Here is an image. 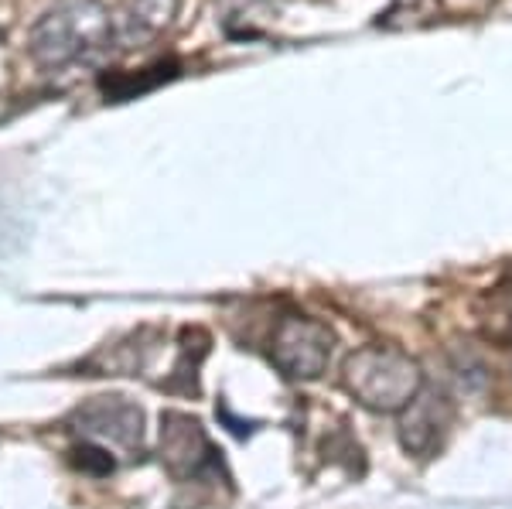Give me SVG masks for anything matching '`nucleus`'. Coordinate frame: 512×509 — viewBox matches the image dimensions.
Instances as JSON below:
<instances>
[{
    "label": "nucleus",
    "mask_w": 512,
    "mask_h": 509,
    "mask_svg": "<svg viewBox=\"0 0 512 509\" xmlns=\"http://www.w3.org/2000/svg\"><path fill=\"white\" fill-rule=\"evenodd\" d=\"M28 45L41 69L89 62L113 45V14L99 0H55L31 28Z\"/></svg>",
    "instance_id": "f257e3e1"
},
{
    "label": "nucleus",
    "mask_w": 512,
    "mask_h": 509,
    "mask_svg": "<svg viewBox=\"0 0 512 509\" xmlns=\"http://www.w3.org/2000/svg\"><path fill=\"white\" fill-rule=\"evenodd\" d=\"M342 383L362 407L396 414L420 393V366L393 346H366L345 359Z\"/></svg>",
    "instance_id": "f03ea898"
},
{
    "label": "nucleus",
    "mask_w": 512,
    "mask_h": 509,
    "mask_svg": "<svg viewBox=\"0 0 512 509\" xmlns=\"http://www.w3.org/2000/svg\"><path fill=\"white\" fill-rule=\"evenodd\" d=\"M332 342L335 335L328 332V325L315 322V318H280L270 359L291 380H315L332 359Z\"/></svg>",
    "instance_id": "7ed1b4c3"
},
{
    "label": "nucleus",
    "mask_w": 512,
    "mask_h": 509,
    "mask_svg": "<svg viewBox=\"0 0 512 509\" xmlns=\"http://www.w3.org/2000/svg\"><path fill=\"white\" fill-rule=\"evenodd\" d=\"M161 465L178 482L198 479L219 465L216 448L195 417L175 414V410L161 417Z\"/></svg>",
    "instance_id": "20e7f679"
},
{
    "label": "nucleus",
    "mask_w": 512,
    "mask_h": 509,
    "mask_svg": "<svg viewBox=\"0 0 512 509\" xmlns=\"http://www.w3.org/2000/svg\"><path fill=\"white\" fill-rule=\"evenodd\" d=\"M72 424L86 438H103L123 448H140V438H144V414H140L137 404H130L123 397L89 400L72 414Z\"/></svg>",
    "instance_id": "39448f33"
},
{
    "label": "nucleus",
    "mask_w": 512,
    "mask_h": 509,
    "mask_svg": "<svg viewBox=\"0 0 512 509\" xmlns=\"http://www.w3.org/2000/svg\"><path fill=\"white\" fill-rule=\"evenodd\" d=\"M451 424V404L444 393L420 390L400 417V441L414 455H427Z\"/></svg>",
    "instance_id": "423d86ee"
},
{
    "label": "nucleus",
    "mask_w": 512,
    "mask_h": 509,
    "mask_svg": "<svg viewBox=\"0 0 512 509\" xmlns=\"http://www.w3.org/2000/svg\"><path fill=\"white\" fill-rule=\"evenodd\" d=\"M178 14V0H123L113 14V41L137 48L161 38Z\"/></svg>",
    "instance_id": "0eeeda50"
},
{
    "label": "nucleus",
    "mask_w": 512,
    "mask_h": 509,
    "mask_svg": "<svg viewBox=\"0 0 512 509\" xmlns=\"http://www.w3.org/2000/svg\"><path fill=\"white\" fill-rule=\"evenodd\" d=\"M76 455V465L82 472H93V475H106V472H113V458L106 455L103 448H93V445H82L72 451Z\"/></svg>",
    "instance_id": "6e6552de"
}]
</instances>
